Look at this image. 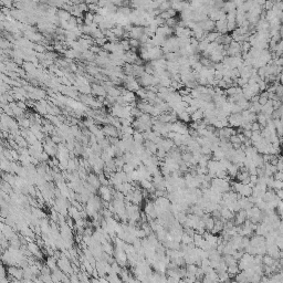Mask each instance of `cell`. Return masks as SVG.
Listing matches in <instances>:
<instances>
[{
    "mask_svg": "<svg viewBox=\"0 0 283 283\" xmlns=\"http://www.w3.org/2000/svg\"><path fill=\"white\" fill-rule=\"evenodd\" d=\"M178 20L179 19H177V18H169V19L165 20V26H167L168 28H171V29H175L177 27Z\"/></svg>",
    "mask_w": 283,
    "mask_h": 283,
    "instance_id": "e0dca14e",
    "label": "cell"
},
{
    "mask_svg": "<svg viewBox=\"0 0 283 283\" xmlns=\"http://www.w3.org/2000/svg\"><path fill=\"white\" fill-rule=\"evenodd\" d=\"M171 8V2H167V1H161V6H159V11L161 12H164V11H167L168 9Z\"/></svg>",
    "mask_w": 283,
    "mask_h": 283,
    "instance_id": "ffe728a7",
    "label": "cell"
},
{
    "mask_svg": "<svg viewBox=\"0 0 283 283\" xmlns=\"http://www.w3.org/2000/svg\"><path fill=\"white\" fill-rule=\"evenodd\" d=\"M191 100H193V97L190 96V95L181 96V102H185V103H187V104H189L190 102H191Z\"/></svg>",
    "mask_w": 283,
    "mask_h": 283,
    "instance_id": "4316f807",
    "label": "cell"
},
{
    "mask_svg": "<svg viewBox=\"0 0 283 283\" xmlns=\"http://www.w3.org/2000/svg\"><path fill=\"white\" fill-rule=\"evenodd\" d=\"M91 93L95 96H106V91L103 85L101 84H92L91 85Z\"/></svg>",
    "mask_w": 283,
    "mask_h": 283,
    "instance_id": "277c9868",
    "label": "cell"
},
{
    "mask_svg": "<svg viewBox=\"0 0 283 283\" xmlns=\"http://www.w3.org/2000/svg\"><path fill=\"white\" fill-rule=\"evenodd\" d=\"M102 132L103 134L106 136V137H119V131L114 127V126L109 125V124H106V125L103 126L102 128Z\"/></svg>",
    "mask_w": 283,
    "mask_h": 283,
    "instance_id": "3957f363",
    "label": "cell"
},
{
    "mask_svg": "<svg viewBox=\"0 0 283 283\" xmlns=\"http://www.w3.org/2000/svg\"><path fill=\"white\" fill-rule=\"evenodd\" d=\"M235 226H242L247 220V215H246V210H239L235 215Z\"/></svg>",
    "mask_w": 283,
    "mask_h": 283,
    "instance_id": "ba28073f",
    "label": "cell"
},
{
    "mask_svg": "<svg viewBox=\"0 0 283 283\" xmlns=\"http://www.w3.org/2000/svg\"><path fill=\"white\" fill-rule=\"evenodd\" d=\"M203 119V112L201 109H196L195 112L190 115V122H199Z\"/></svg>",
    "mask_w": 283,
    "mask_h": 283,
    "instance_id": "7c38bea8",
    "label": "cell"
},
{
    "mask_svg": "<svg viewBox=\"0 0 283 283\" xmlns=\"http://www.w3.org/2000/svg\"><path fill=\"white\" fill-rule=\"evenodd\" d=\"M111 31L113 32V34L115 35L116 38L117 39H119V38H123V35H124V29H123V27H121V26H117L116 24L113 29H111Z\"/></svg>",
    "mask_w": 283,
    "mask_h": 283,
    "instance_id": "9a60e30c",
    "label": "cell"
},
{
    "mask_svg": "<svg viewBox=\"0 0 283 283\" xmlns=\"http://www.w3.org/2000/svg\"><path fill=\"white\" fill-rule=\"evenodd\" d=\"M255 122L260 125L261 128H262V127H265V126H267V123H268L267 116L264 115V114H262V113H259V114H257V119H255Z\"/></svg>",
    "mask_w": 283,
    "mask_h": 283,
    "instance_id": "5bb4252c",
    "label": "cell"
},
{
    "mask_svg": "<svg viewBox=\"0 0 283 283\" xmlns=\"http://www.w3.org/2000/svg\"><path fill=\"white\" fill-rule=\"evenodd\" d=\"M93 17L94 15L90 11H87L83 15V24H86V26H90L91 23H93Z\"/></svg>",
    "mask_w": 283,
    "mask_h": 283,
    "instance_id": "2e32d148",
    "label": "cell"
},
{
    "mask_svg": "<svg viewBox=\"0 0 283 283\" xmlns=\"http://www.w3.org/2000/svg\"><path fill=\"white\" fill-rule=\"evenodd\" d=\"M238 195L240 197H246V198L250 197L252 195V187H250L249 185H242V188Z\"/></svg>",
    "mask_w": 283,
    "mask_h": 283,
    "instance_id": "8fae6325",
    "label": "cell"
},
{
    "mask_svg": "<svg viewBox=\"0 0 283 283\" xmlns=\"http://www.w3.org/2000/svg\"><path fill=\"white\" fill-rule=\"evenodd\" d=\"M16 103L17 106L22 109V111H26L27 109V102H16Z\"/></svg>",
    "mask_w": 283,
    "mask_h": 283,
    "instance_id": "83f0119b",
    "label": "cell"
},
{
    "mask_svg": "<svg viewBox=\"0 0 283 283\" xmlns=\"http://www.w3.org/2000/svg\"><path fill=\"white\" fill-rule=\"evenodd\" d=\"M143 34H144V28H143V27L133 26L132 30L129 31V39H136V40H139Z\"/></svg>",
    "mask_w": 283,
    "mask_h": 283,
    "instance_id": "52a82bcc",
    "label": "cell"
},
{
    "mask_svg": "<svg viewBox=\"0 0 283 283\" xmlns=\"http://www.w3.org/2000/svg\"><path fill=\"white\" fill-rule=\"evenodd\" d=\"M229 143L231 145H235V144H241V142H240V139H239L238 135H232L229 137Z\"/></svg>",
    "mask_w": 283,
    "mask_h": 283,
    "instance_id": "603a6c76",
    "label": "cell"
},
{
    "mask_svg": "<svg viewBox=\"0 0 283 283\" xmlns=\"http://www.w3.org/2000/svg\"><path fill=\"white\" fill-rule=\"evenodd\" d=\"M104 21V17H102L101 15H99V13H94V17H93V22L95 23V24H100L101 22H103Z\"/></svg>",
    "mask_w": 283,
    "mask_h": 283,
    "instance_id": "44dd1931",
    "label": "cell"
},
{
    "mask_svg": "<svg viewBox=\"0 0 283 283\" xmlns=\"http://www.w3.org/2000/svg\"><path fill=\"white\" fill-rule=\"evenodd\" d=\"M253 265H254L253 255H251V254H249V253H245L238 260V268L240 271H243V270H246V269L252 268Z\"/></svg>",
    "mask_w": 283,
    "mask_h": 283,
    "instance_id": "6da1fadb",
    "label": "cell"
},
{
    "mask_svg": "<svg viewBox=\"0 0 283 283\" xmlns=\"http://www.w3.org/2000/svg\"><path fill=\"white\" fill-rule=\"evenodd\" d=\"M45 45L43 44H40V43H37V44H34V47H33V50H34L35 53H45Z\"/></svg>",
    "mask_w": 283,
    "mask_h": 283,
    "instance_id": "d6986e66",
    "label": "cell"
},
{
    "mask_svg": "<svg viewBox=\"0 0 283 283\" xmlns=\"http://www.w3.org/2000/svg\"><path fill=\"white\" fill-rule=\"evenodd\" d=\"M148 55H149V62H151L163 58L164 53H163V50H161V47H155V48L148 50Z\"/></svg>",
    "mask_w": 283,
    "mask_h": 283,
    "instance_id": "7a4b0ae2",
    "label": "cell"
},
{
    "mask_svg": "<svg viewBox=\"0 0 283 283\" xmlns=\"http://www.w3.org/2000/svg\"><path fill=\"white\" fill-rule=\"evenodd\" d=\"M282 180H275L274 179V183H273V190H279V189H282Z\"/></svg>",
    "mask_w": 283,
    "mask_h": 283,
    "instance_id": "d4e9b609",
    "label": "cell"
},
{
    "mask_svg": "<svg viewBox=\"0 0 283 283\" xmlns=\"http://www.w3.org/2000/svg\"><path fill=\"white\" fill-rule=\"evenodd\" d=\"M260 129H261L260 125L257 122L251 123V132H260Z\"/></svg>",
    "mask_w": 283,
    "mask_h": 283,
    "instance_id": "484cf974",
    "label": "cell"
},
{
    "mask_svg": "<svg viewBox=\"0 0 283 283\" xmlns=\"http://www.w3.org/2000/svg\"><path fill=\"white\" fill-rule=\"evenodd\" d=\"M251 161H252V163L254 164V166H255V167H260V166H262V165L264 164L263 159H262V155L259 154V153L254 154L253 156L251 157Z\"/></svg>",
    "mask_w": 283,
    "mask_h": 283,
    "instance_id": "4fadbf2b",
    "label": "cell"
},
{
    "mask_svg": "<svg viewBox=\"0 0 283 283\" xmlns=\"http://www.w3.org/2000/svg\"><path fill=\"white\" fill-rule=\"evenodd\" d=\"M151 79H153V75H149V74L144 73L141 77L136 79V81H137V83L139 84V86L141 87L142 86L148 87V86H151Z\"/></svg>",
    "mask_w": 283,
    "mask_h": 283,
    "instance_id": "5b68a950",
    "label": "cell"
},
{
    "mask_svg": "<svg viewBox=\"0 0 283 283\" xmlns=\"http://www.w3.org/2000/svg\"><path fill=\"white\" fill-rule=\"evenodd\" d=\"M128 42H129L131 48L138 49L139 47H141V43H139V41H138V40H136V39H128Z\"/></svg>",
    "mask_w": 283,
    "mask_h": 283,
    "instance_id": "7402d4cb",
    "label": "cell"
},
{
    "mask_svg": "<svg viewBox=\"0 0 283 283\" xmlns=\"http://www.w3.org/2000/svg\"><path fill=\"white\" fill-rule=\"evenodd\" d=\"M177 117L180 119V122L181 123H189L190 122V115L186 112L180 113L179 115H177Z\"/></svg>",
    "mask_w": 283,
    "mask_h": 283,
    "instance_id": "ac0fdd59",
    "label": "cell"
},
{
    "mask_svg": "<svg viewBox=\"0 0 283 283\" xmlns=\"http://www.w3.org/2000/svg\"><path fill=\"white\" fill-rule=\"evenodd\" d=\"M28 247H29V250L32 252L33 254H39V247L37 245H34V243H29L28 245Z\"/></svg>",
    "mask_w": 283,
    "mask_h": 283,
    "instance_id": "cb8c5ba5",
    "label": "cell"
},
{
    "mask_svg": "<svg viewBox=\"0 0 283 283\" xmlns=\"http://www.w3.org/2000/svg\"><path fill=\"white\" fill-rule=\"evenodd\" d=\"M5 30V27H3V22H0V32H2Z\"/></svg>",
    "mask_w": 283,
    "mask_h": 283,
    "instance_id": "f1b7e54d",
    "label": "cell"
},
{
    "mask_svg": "<svg viewBox=\"0 0 283 283\" xmlns=\"http://www.w3.org/2000/svg\"><path fill=\"white\" fill-rule=\"evenodd\" d=\"M57 17H58V19L60 20V21H69L72 16H71L70 12L65 11L64 9H58V11H57Z\"/></svg>",
    "mask_w": 283,
    "mask_h": 283,
    "instance_id": "30bf717a",
    "label": "cell"
},
{
    "mask_svg": "<svg viewBox=\"0 0 283 283\" xmlns=\"http://www.w3.org/2000/svg\"><path fill=\"white\" fill-rule=\"evenodd\" d=\"M100 195H101V198L103 200H105V201H109V200L113 198V193L109 186L100 187Z\"/></svg>",
    "mask_w": 283,
    "mask_h": 283,
    "instance_id": "8992f818",
    "label": "cell"
},
{
    "mask_svg": "<svg viewBox=\"0 0 283 283\" xmlns=\"http://www.w3.org/2000/svg\"><path fill=\"white\" fill-rule=\"evenodd\" d=\"M87 184L91 185L92 187H94L95 189H97V188L101 187V183H100V180H99V177L95 174H90L87 176Z\"/></svg>",
    "mask_w": 283,
    "mask_h": 283,
    "instance_id": "9c48e42d",
    "label": "cell"
}]
</instances>
